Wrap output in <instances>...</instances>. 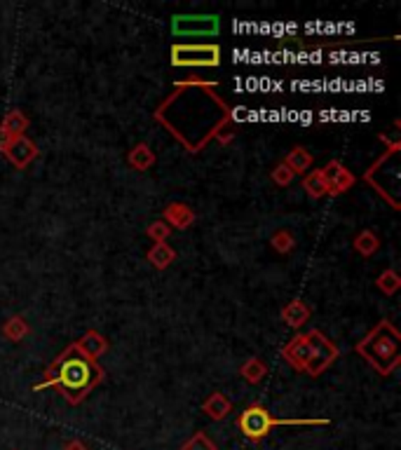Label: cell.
Masks as SVG:
<instances>
[{
  "label": "cell",
  "mask_w": 401,
  "mask_h": 450,
  "mask_svg": "<svg viewBox=\"0 0 401 450\" xmlns=\"http://www.w3.org/2000/svg\"><path fill=\"white\" fill-rule=\"evenodd\" d=\"M305 191H308L312 197H321L328 191L326 181H324V176H321V171H314V173H310L308 178H305Z\"/></svg>",
  "instance_id": "13"
},
{
  "label": "cell",
  "mask_w": 401,
  "mask_h": 450,
  "mask_svg": "<svg viewBox=\"0 0 401 450\" xmlns=\"http://www.w3.org/2000/svg\"><path fill=\"white\" fill-rule=\"evenodd\" d=\"M328 420H274L263 406H251L240 415V429L247 439H263L277 424H326Z\"/></svg>",
  "instance_id": "1"
},
{
  "label": "cell",
  "mask_w": 401,
  "mask_h": 450,
  "mask_svg": "<svg viewBox=\"0 0 401 450\" xmlns=\"http://www.w3.org/2000/svg\"><path fill=\"white\" fill-rule=\"evenodd\" d=\"M92 380H94V370L87 361L85 359H68V361H64L59 375L54 377L52 382L66 387V390H70V392H85L92 385ZM52 382H47V385H52ZM47 385H43V387H47ZM43 387H36V390H43Z\"/></svg>",
  "instance_id": "3"
},
{
  "label": "cell",
  "mask_w": 401,
  "mask_h": 450,
  "mask_svg": "<svg viewBox=\"0 0 401 450\" xmlns=\"http://www.w3.org/2000/svg\"><path fill=\"white\" fill-rule=\"evenodd\" d=\"M132 162L137 164L139 169H144V167H148V164L153 162V155L148 153V148H146V146H139L137 150H134V155H132Z\"/></svg>",
  "instance_id": "19"
},
{
  "label": "cell",
  "mask_w": 401,
  "mask_h": 450,
  "mask_svg": "<svg viewBox=\"0 0 401 450\" xmlns=\"http://www.w3.org/2000/svg\"><path fill=\"white\" fill-rule=\"evenodd\" d=\"M171 258H174V254H171V249L164 247L162 242H157V247L151 251V260L157 267H167L171 263Z\"/></svg>",
  "instance_id": "16"
},
{
  "label": "cell",
  "mask_w": 401,
  "mask_h": 450,
  "mask_svg": "<svg viewBox=\"0 0 401 450\" xmlns=\"http://www.w3.org/2000/svg\"><path fill=\"white\" fill-rule=\"evenodd\" d=\"M291 176H294V173H291L287 167H277V171H274V181H277L279 186H287L291 181Z\"/></svg>",
  "instance_id": "23"
},
{
  "label": "cell",
  "mask_w": 401,
  "mask_h": 450,
  "mask_svg": "<svg viewBox=\"0 0 401 450\" xmlns=\"http://www.w3.org/2000/svg\"><path fill=\"white\" fill-rule=\"evenodd\" d=\"M375 247H378V244H375V240H373V237L368 235V232H366V235H361L359 240H357V249L361 251V254H373Z\"/></svg>",
  "instance_id": "20"
},
{
  "label": "cell",
  "mask_w": 401,
  "mask_h": 450,
  "mask_svg": "<svg viewBox=\"0 0 401 450\" xmlns=\"http://www.w3.org/2000/svg\"><path fill=\"white\" fill-rule=\"evenodd\" d=\"M305 341H308L310 350H312V359H310V364H308V370H310V373L317 375L321 368H326V366L333 361L336 350H333V345H331V343H326V338H321L319 333L305 336Z\"/></svg>",
  "instance_id": "5"
},
{
  "label": "cell",
  "mask_w": 401,
  "mask_h": 450,
  "mask_svg": "<svg viewBox=\"0 0 401 450\" xmlns=\"http://www.w3.org/2000/svg\"><path fill=\"white\" fill-rule=\"evenodd\" d=\"M66 450H87V448H85V446L80 444V441H73V444H68V446H66Z\"/></svg>",
  "instance_id": "25"
},
{
  "label": "cell",
  "mask_w": 401,
  "mask_h": 450,
  "mask_svg": "<svg viewBox=\"0 0 401 450\" xmlns=\"http://www.w3.org/2000/svg\"><path fill=\"white\" fill-rule=\"evenodd\" d=\"M204 410H207V413L214 417V420H223V417L230 413V404H228V399L223 397V394H214V397H211L207 404H204Z\"/></svg>",
  "instance_id": "10"
},
{
  "label": "cell",
  "mask_w": 401,
  "mask_h": 450,
  "mask_svg": "<svg viewBox=\"0 0 401 450\" xmlns=\"http://www.w3.org/2000/svg\"><path fill=\"white\" fill-rule=\"evenodd\" d=\"M321 176H324V181H326V188H331L333 193L348 191V188L352 186V176L338 162L328 164V167L321 171Z\"/></svg>",
  "instance_id": "7"
},
{
  "label": "cell",
  "mask_w": 401,
  "mask_h": 450,
  "mask_svg": "<svg viewBox=\"0 0 401 450\" xmlns=\"http://www.w3.org/2000/svg\"><path fill=\"white\" fill-rule=\"evenodd\" d=\"M7 148H10V136L0 129V150H7Z\"/></svg>",
  "instance_id": "24"
},
{
  "label": "cell",
  "mask_w": 401,
  "mask_h": 450,
  "mask_svg": "<svg viewBox=\"0 0 401 450\" xmlns=\"http://www.w3.org/2000/svg\"><path fill=\"white\" fill-rule=\"evenodd\" d=\"M167 216H169L171 220H174V223H176L178 227H186V225L193 220V214L183 207V204H174V207H171V209L167 211Z\"/></svg>",
  "instance_id": "17"
},
{
  "label": "cell",
  "mask_w": 401,
  "mask_h": 450,
  "mask_svg": "<svg viewBox=\"0 0 401 450\" xmlns=\"http://www.w3.org/2000/svg\"><path fill=\"white\" fill-rule=\"evenodd\" d=\"M284 319H287V323H291V326H301V323L308 319V310H305L301 303H294L284 310Z\"/></svg>",
  "instance_id": "15"
},
{
  "label": "cell",
  "mask_w": 401,
  "mask_h": 450,
  "mask_svg": "<svg viewBox=\"0 0 401 450\" xmlns=\"http://www.w3.org/2000/svg\"><path fill=\"white\" fill-rule=\"evenodd\" d=\"M245 373H247V380L258 382V380L263 377V368H261V364H258V361H254V364H249V366L245 368Z\"/></svg>",
  "instance_id": "21"
},
{
  "label": "cell",
  "mask_w": 401,
  "mask_h": 450,
  "mask_svg": "<svg viewBox=\"0 0 401 450\" xmlns=\"http://www.w3.org/2000/svg\"><path fill=\"white\" fill-rule=\"evenodd\" d=\"M104 347H106L104 338H99V336H94V333H90V336L80 343V350H82L85 354H87L90 359L99 357V354L104 352Z\"/></svg>",
  "instance_id": "14"
},
{
  "label": "cell",
  "mask_w": 401,
  "mask_h": 450,
  "mask_svg": "<svg viewBox=\"0 0 401 450\" xmlns=\"http://www.w3.org/2000/svg\"><path fill=\"white\" fill-rule=\"evenodd\" d=\"M26 117H23L19 110H14V113H10L5 117L3 122V132L7 134V136H19L21 132H26Z\"/></svg>",
  "instance_id": "11"
},
{
  "label": "cell",
  "mask_w": 401,
  "mask_h": 450,
  "mask_svg": "<svg viewBox=\"0 0 401 450\" xmlns=\"http://www.w3.org/2000/svg\"><path fill=\"white\" fill-rule=\"evenodd\" d=\"M171 64L174 66H218L221 50L218 45H174L171 47Z\"/></svg>",
  "instance_id": "2"
},
{
  "label": "cell",
  "mask_w": 401,
  "mask_h": 450,
  "mask_svg": "<svg viewBox=\"0 0 401 450\" xmlns=\"http://www.w3.org/2000/svg\"><path fill=\"white\" fill-rule=\"evenodd\" d=\"M7 155H10V160L17 164V167H26V162H31L36 157V146L26 139H17L7 148Z\"/></svg>",
  "instance_id": "9"
},
{
  "label": "cell",
  "mask_w": 401,
  "mask_h": 450,
  "mask_svg": "<svg viewBox=\"0 0 401 450\" xmlns=\"http://www.w3.org/2000/svg\"><path fill=\"white\" fill-rule=\"evenodd\" d=\"M218 28H221V21H218L216 14H178L171 21V31L181 38L216 36Z\"/></svg>",
  "instance_id": "4"
},
{
  "label": "cell",
  "mask_w": 401,
  "mask_h": 450,
  "mask_svg": "<svg viewBox=\"0 0 401 450\" xmlns=\"http://www.w3.org/2000/svg\"><path fill=\"white\" fill-rule=\"evenodd\" d=\"M378 284H380V289H385V291H395V289H397V277H395V272H387L385 277L378 279Z\"/></svg>",
  "instance_id": "22"
},
{
  "label": "cell",
  "mask_w": 401,
  "mask_h": 450,
  "mask_svg": "<svg viewBox=\"0 0 401 450\" xmlns=\"http://www.w3.org/2000/svg\"><path fill=\"white\" fill-rule=\"evenodd\" d=\"M359 352L361 354H368V359H371L375 366H378L380 354H383V359H390V364L395 366L397 364V338H392V341L385 345V343H380L378 331H375V333L368 336L366 343L359 345Z\"/></svg>",
  "instance_id": "6"
},
{
  "label": "cell",
  "mask_w": 401,
  "mask_h": 450,
  "mask_svg": "<svg viewBox=\"0 0 401 450\" xmlns=\"http://www.w3.org/2000/svg\"><path fill=\"white\" fill-rule=\"evenodd\" d=\"M310 162H312V157L305 153L303 148H296L294 153L289 155V160H287V164H289V169H291V173H301V171H308V167H310Z\"/></svg>",
  "instance_id": "12"
},
{
  "label": "cell",
  "mask_w": 401,
  "mask_h": 450,
  "mask_svg": "<svg viewBox=\"0 0 401 450\" xmlns=\"http://www.w3.org/2000/svg\"><path fill=\"white\" fill-rule=\"evenodd\" d=\"M181 450H216V446L211 444V441L204 436V434H195V436L188 441V444H183V448Z\"/></svg>",
  "instance_id": "18"
},
{
  "label": "cell",
  "mask_w": 401,
  "mask_h": 450,
  "mask_svg": "<svg viewBox=\"0 0 401 450\" xmlns=\"http://www.w3.org/2000/svg\"><path fill=\"white\" fill-rule=\"evenodd\" d=\"M284 354H287V359H289L296 368H308L310 359H312V350H310L308 341H305V336H298L296 341L287 347V352H284Z\"/></svg>",
  "instance_id": "8"
}]
</instances>
